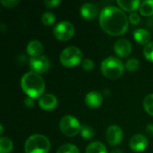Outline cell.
Segmentation results:
<instances>
[{
	"label": "cell",
	"mask_w": 153,
	"mask_h": 153,
	"mask_svg": "<svg viewBox=\"0 0 153 153\" xmlns=\"http://www.w3.org/2000/svg\"><path fill=\"white\" fill-rule=\"evenodd\" d=\"M128 18L122 9L114 5L104 7L100 13V25L111 36H120L128 29Z\"/></svg>",
	"instance_id": "1"
},
{
	"label": "cell",
	"mask_w": 153,
	"mask_h": 153,
	"mask_svg": "<svg viewBox=\"0 0 153 153\" xmlns=\"http://www.w3.org/2000/svg\"><path fill=\"white\" fill-rule=\"evenodd\" d=\"M22 91L31 99L41 97L45 91V82L42 77L35 72H28L21 79Z\"/></svg>",
	"instance_id": "2"
},
{
	"label": "cell",
	"mask_w": 153,
	"mask_h": 153,
	"mask_svg": "<svg viewBox=\"0 0 153 153\" xmlns=\"http://www.w3.org/2000/svg\"><path fill=\"white\" fill-rule=\"evenodd\" d=\"M102 74L110 80H117L122 76L125 70V65L122 61L115 56L105 58L100 65Z\"/></svg>",
	"instance_id": "3"
},
{
	"label": "cell",
	"mask_w": 153,
	"mask_h": 153,
	"mask_svg": "<svg viewBox=\"0 0 153 153\" xmlns=\"http://www.w3.org/2000/svg\"><path fill=\"white\" fill-rule=\"evenodd\" d=\"M50 150L49 140L42 134H33L25 143V153H48Z\"/></svg>",
	"instance_id": "4"
},
{
	"label": "cell",
	"mask_w": 153,
	"mask_h": 153,
	"mask_svg": "<svg viewBox=\"0 0 153 153\" xmlns=\"http://www.w3.org/2000/svg\"><path fill=\"white\" fill-rule=\"evenodd\" d=\"M83 54L81 49L74 46L65 48L60 54V62L64 66L74 67L82 62Z\"/></svg>",
	"instance_id": "5"
},
{
	"label": "cell",
	"mask_w": 153,
	"mask_h": 153,
	"mask_svg": "<svg viewBox=\"0 0 153 153\" xmlns=\"http://www.w3.org/2000/svg\"><path fill=\"white\" fill-rule=\"evenodd\" d=\"M59 128L65 135L74 137L81 132L82 126L77 118L70 115H65L59 122Z\"/></svg>",
	"instance_id": "6"
},
{
	"label": "cell",
	"mask_w": 153,
	"mask_h": 153,
	"mask_svg": "<svg viewBox=\"0 0 153 153\" xmlns=\"http://www.w3.org/2000/svg\"><path fill=\"white\" fill-rule=\"evenodd\" d=\"M74 34V26L68 21L59 22L54 28L55 37L61 41H67Z\"/></svg>",
	"instance_id": "7"
},
{
	"label": "cell",
	"mask_w": 153,
	"mask_h": 153,
	"mask_svg": "<svg viewBox=\"0 0 153 153\" xmlns=\"http://www.w3.org/2000/svg\"><path fill=\"white\" fill-rule=\"evenodd\" d=\"M29 65L32 72H35L39 74L46 73L50 67V63L48 58L42 55L39 56L30 57Z\"/></svg>",
	"instance_id": "8"
},
{
	"label": "cell",
	"mask_w": 153,
	"mask_h": 153,
	"mask_svg": "<svg viewBox=\"0 0 153 153\" xmlns=\"http://www.w3.org/2000/svg\"><path fill=\"white\" fill-rule=\"evenodd\" d=\"M107 142L113 146L118 145L123 140V131L118 126H111L108 128L106 134Z\"/></svg>",
	"instance_id": "9"
},
{
	"label": "cell",
	"mask_w": 153,
	"mask_h": 153,
	"mask_svg": "<svg viewBox=\"0 0 153 153\" xmlns=\"http://www.w3.org/2000/svg\"><path fill=\"white\" fill-rule=\"evenodd\" d=\"M114 50L116 54L120 57H127L132 52L131 42L126 39H120L117 40L114 45Z\"/></svg>",
	"instance_id": "10"
},
{
	"label": "cell",
	"mask_w": 153,
	"mask_h": 153,
	"mask_svg": "<svg viewBox=\"0 0 153 153\" xmlns=\"http://www.w3.org/2000/svg\"><path fill=\"white\" fill-rule=\"evenodd\" d=\"M148 139L146 136H144L143 134H134V136H132V138L130 139L129 142V145L130 148L136 152H143L147 146H148Z\"/></svg>",
	"instance_id": "11"
},
{
	"label": "cell",
	"mask_w": 153,
	"mask_h": 153,
	"mask_svg": "<svg viewBox=\"0 0 153 153\" xmlns=\"http://www.w3.org/2000/svg\"><path fill=\"white\" fill-rule=\"evenodd\" d=\"M57 98L51 93L43 94L39 100V106L45 110H53L57 106Z\"/></svg>",
	"instance_id": "12"
},
{
	"label": "cell",
	"mask_w": 153,
	"mask_h": 153,
	"mask_svg": "<svg viewBox=\"0 0 153 153\" xmlns=\"http://www.w3.org/2000/svg\"><path fill=\"white\" fill-rule=\"evenodd\" d=\"M81 14L84 19L92 20L95 19L99 14V8L93 3H85L81 6Z\"/></svg>",
	"instance_id": "13"
},
{
	"label": "cell",
	"mask_w": 153,
	"mask_h": 153,
	"mask_svg": "<svg viewBox=\"0 0 153 153\" xmlns=\"http://www.w3.org/2000/svg\"><path fill=\"white\" fill-rule=\"evenodd\" d=\"M84 101H85V104L89 108H97L102 104L103 98H102V95L99 91H90L86 94Z\"/></svg>",
	"instance_id": "14"
},
{
	"label": "cell",
	"mask_w": 153,
	"mask_h": 153,
	"mask_svg": "<svg viewBox=\"0 0 153 153\" xmlns=\"http://www.w3.org/2000/svg\"><path fill=\"white\" fill-rule=\"evenodd\" d=\"M134 38L137 43L140 45H147L151 42L152 39V34L151 32L143 28H139L134 30Z\"/></svg>",
	"instance_id": "15"
},
{
	"label": "cell",
	"mask_w": 153,
	"mask_h": 153,
	"mask_svg": "<svg viewBox=\"0 0 153 153\" xmlns=\"http://www.w3.org/2000/svg\"><path fill=\"white\" fill-rule=\"evenodd\" d=\"M26 50H27V53L30 56H31V57L39 56H41V53L44 50V46L39 40L34 39L28 43Z\"/></svg>",
	"instance_id": "16"
},
{
	"label": "cell",
	"mask_w": 153,
	"mask_h": 153,
	"mask_svg": "<svg viewBox=\"0 0 153 153\" xmlns=\"http://www.w3.org/2000/svg\"><path fill=\"white\" fill-rule=\"evenodd\" d=\"M117 3L119 5V7H121V9L134 13L135 10H137L140 7V4H141L142 2H140L139 0H133V1L118 0Z\"/></svg>",
	"instance_id": "17"
},
{
	"label": "cell",
	"mask_w": 153,
	"mask_h": 153,
	"mask_svg": "<svg viewBox=\"0 0 153 153\" xmlns=\"http://www.w3.org/2000/svg\"><path fill=\"white\" fill-rule=\"evenodd\" d=\"M86 153H108V151L102 143L93 142L87 146Z\"/></svg>",
	"instance_id": "18"
},
{
	"label": "cell",
	"mask_w": 153,
	"mask_h": 153,
	"mask_svg": "<svg viewBox=\"0 0 153 153\" xmlns=\"http://www.w3.org/2000/svg\"><path fill=\"white\" fill-rule=\"evenodd\" d=\"M140 13L143 16L153 15V0H146L141 3L139 7Z\"/></svg>",
	"instance_id": "19"
},
{
	"label": "cell",
	"mask_w": 153,
	"mask_h": 153,
	"mask_svg": "<svg viewBox=\"0 0 153 153\" xmlns=\"http://www.w3.org/2000/svg\"><path fill=\"white\" fill-rule=\"evenodd\" d=\"M13 144L8 137L0 138V153H10L13 150Z\"/></svg>",
	"instance_id": "20"
},
{
	"label": "cell",
	"mask_w": 153,
	"mask_h": 153,
	"mask_svg": "<svg viewBox=\"0 0 153 153\" xmlns=\"http://www.w3.org/2000/svg\"><path fill=\"white\" fill-rule=\"evenodd\" d=\"M81 135L83 139H86V140H90V139H92L94 137V134H95V132L93 130L92 127L89 126H82V128H81Z\"/></svg>",
	"instance_id": "21"
},
{
	"label": "cell",
	"mask_w": 153,
	"mask_h": 153,
	"mask_svg": "<svg viewBox=\"0 0 153 153\" xmlns=\"http://www.w3.org/2000/svg\"><path fill=\"white\" fill-rule=\"evenodd\" d=\"M143 107L146 112L153 117V93L145 97L143 100Z\"/></svg>",
	"instance_id": "22"
},
{
	"label": "cell",
	"mask_w": 153,
	"mask_h": 153,
	"mask_svg": "<svg viewBox=\"0 0 153 153\" xmlns=\"http://www.w3.org/2000/svg\"><path fill=\"white\" fill-rule=\"evenodd\" d=\"M56 153H80L78 148L71 143H67V144H64L61 147H59V149L57 150Z\"/></svg>",
	"instance_id": "23"
},
{
	"label": "cell",
	"mask_w": 153,
	"mask_h": 153,
	"mask_svg": "<svg viewBox=\"0 0 153 153\" xmlns=\"http://www.w3.org/2000/svg\"><path fill=\"white\" fill-rule=\"evenodd\" d=\"M41 22L43 24L45 25H52L55 22H56V16L53 13H50V12H46L42 14V17H41Z\"/></svg>",
	"instance_id": "24"
},
{
	"label": "cell",
	"mask_w": 153,
	"mask_h": 153,
	"mask_svg": "<svg viewBox=\"0 0 153 153\" xmlns=\"http://www.w3.org/2000/svg\"><path fill=\"white\" fill-rule=\"evenodd\" d=\"M140 67V62L136 58H130L126 63V68L129 72H134Z\"/></svg>",
	"instance_id": "25"
},
{
	"label": "cell",
	"mask_w": 153,
	"mask_h": 153,
	"mask_svg": "<svg viewBox=\"0 0 153 153\" xmlns=\"http://www.w3.org/2000/svg\"><path fill=\"white\" fill-rule=\"evenodd\" d=\"M143 55L149 61L153 62V41L147 44L143 48Z\"/></svg>",
	"instance_id": "26"
},
{
	"label": "cell",
	"mask_w": 153,
	"mask_h": 153,
	"mask_svg": "<svg viewBox=\"0 0 153 153\" xmlns=\"http://www.w3.org/2000/svg\"><path fill=\"white\" fill-rule=\"evenodd\" d=\"M82 65L85 71H91L94 68V62L90 58H86L82 61Z\"/></svg>",
	"instance_id": "27"
},
{
	"label": "cell",
	"mask_w": 153,
	"mask_h": 153,
	"mask_svg": "<svg viewBox=\"0 0 153 153\" xmlns=\"http://www.w3.org/2000/svg\"><path fill=\"white\" fill-rule=\"evenodd\" d=\"M20 3L19 0H1V4L7 8H12L16 6Z\"/></svg>",
	"instance_id": "28"
},
{
	"label": "cell",
	"mask_w": 153,
	"mask_h": 153,
	"mask_svg": "<svg viewBox=\"0 0 153 153\" xmlns=\"http://www.w3.org/2000/svg\"><path fill=\"white\" fill-rule=\"evenodd\" d=\"M129 21H130V22L132 24L136 25V24H138L140 22L141 17H140V15L137 13H134H134H131V14L129 15Z\"/></svg>",
	"instance_id": "29"
},
{
	"label": "cell",
	"mask_w": 153,
	"mask_h": 153,
	"mask_svg": "<svg viewBox=\"0 0 153 153\" xmlns=\"http://www.w3.org/2000/svg\"><path fill=\"white\" fill-rule=\"evenodd\" d=\"M61 3L60 0H46L44 1V4L48 8H55Z\"/></svg>",
	"instance_id": "30"
},
{
	"label": "cell",
	"mask_w": 153,
	"mask_h": 153,
	"mask_svg": "<svg viewBox=\"0 0 153 153\" xmlns=\"http://www.w3.org/2000/svg\"><path fill=\"white\" fill-rule=\"evenodd\" d=\"M24 105L26 106V108H32L34 106V100H33V99H31L30 97L26 98L24 100Z\"/></svg>",
	"instance_id": "31"
},
{
	"label": "cell",
	"mask_w": 153,
	"mask_h": 153,
	"mask_svg": "<svg viewBox=\"0 0 153 153\" xmlns=\"http://www.w3.org/2000/svg\"><path fill=\"white\" fill-rule=\"evenodd\" d=\"M146 133L148 134V135H150L151 137H153V124H149L146 126Z\"/></svg>",
	"instance_id": "32"
},
{
	"label": "cell",
	"mask_w": 153,
	"mask_h": 153,
	"mask_svg": "<svg viewBox=\"0 0 153 153\" xmlns=\"http://www.w3.org/2000/svg\"><path fill=\"white\" fill-rule=\"evenodd\" d=\"M111 153H123V152L121 151V150H118V149H117V150H113Z\"/></svg>",
	"instance_id": "33"
},
{
	"label": "cell",
	"mask_w": 153,
	"mask_h": 153,
	"mask_svg": "<svg viewBox=\"0 0 153 153\" xmlns=\"http://www.w3.org/2000/svg\"><path fill=\"white\" fill-rule=\"evenodd\" d=\"M3 132H4V127H3V125L0 126V134H3Z\"/></svg>",
	"instance_id": "34"
}]
</instances>
